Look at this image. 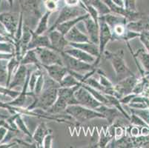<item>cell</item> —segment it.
I'll list each match as a JSON object with an SVG mask.
<instances>
[{
	"instance_id": "cell-1",
	"label": "cell",
	"mask_w": 149,
	"mask_h": 148,
	"mask_svg": "<svg viewBox=\"0 0 149 148\" xmlns=\"http://www.w3.org/2000/svg\"><path fill=\"white\" fill-rule=\"evenodd\" d=\"M57 97L58 88H46L40 94L33 96V102L26 108L29 110H41L47 111L56 101Z\"/></svg>"
},
{
	"instance_id": "cell-2",
	"label": "cell",
	"mask_w": 149,
	"mask_h": 148,
	"mask_svg": "<svg viewBox=\"0 0 149 148\" xmlns=\"http://www.w3.org/2000/svg\"><path fill=\"white\" fill-rule=\"evenodd\" d=\"M103 56H105V58L111 62V64L116 73V79L119 81L128 76L134 74L128 68L126 62L125 61L123 50H119L116 53L105 51Z\"/></svg>"
},
{
	"instance_id": "cell-3",
	"label": "cell",
	"mask_w": 149,
	"mask_h": 148,
	"mask_svg": "<svg viewBox=\"0 0 149 148\" xmlns=\"http://www.w3.org/2000/svg\"><path fill=\"white\" fill-rule=\"evenodd\" d=\"M65 112L69 116L79 122H88L94 119H105L103 115L98 111L85 108L79 104L68 105Z\"/></svg>"
},
{
	"instance_id": "cell-4",
	"label": "cell",
	"mask_w": 149,
	"mask_h": 148,
	"mask_svg": "<svg viewBox=\"0 0 149 148\" xmlns=\"http://www.w3.org/2000/svg\"><path fill=\"white\" fill-rule=\"evenodd\" d=\"M60 54L62 56V62H63V65L70 71L75 72V73H79L82 75H85L88 72L97 68V67H95L92 64L86 63V62L79 60V59L67 54L64 51L60 53Z\"/></svg>"
},
{
	"instance_id": "cell-5",
	"label": "cell",
	"mask_w": 149,
	"mask_h": 148,
	"mask_svg": "<svg viewBox=\"0 0 149 148\" xmlns=\"http://www.w3.org/2000/svg\"><path fill=\"white\" fill-rule=\"evenodd\" d=\"M85 13H87V12L81 5L76 7H70L67 6V5H64V6L61 8V9H59V15H58L56 21L54 22L52 26L49 28L48 32L55 29L56 27L59 25V24H62L65 22L77 18L78 16L85 14Z\"/></svg>"
},
{
	"instance_id": "cell-6",
	"label": "cell",
	"mask_w": 149,
	"mask_h": 148,
	"mask_svg": "<svg viewBox=\"0 0 149 148\" xmlns=\"http://www.w3.org/2000/svg\"><path fill=\"white\" fill-rule=\"evenodd\" d=\"M20 16L21 13L17 12H4L0 13V24L13 40L18 28Z\"/></svg>"
},
{
	"instance_id": "cell-7",
	"label": "cell",
	"mask_w": 149,
	"mask_h": 148,
	"mask_svg": "<svg viewBox=\"0 0 149 148\" xmlns=\"http://www.w3.org/2000/svg\"><path fill=\"white\" fill-rule=\"evenodd\" d=\"M34 50L42 66L55 64L63 65L60 53L48 47H36Z\"/></svg>"
},
{
	"instance_id": "cell-8",
	"label": "cell",
	"mask_w": 149,
	"mask_h": 148,
	"mask_svg": "<svg viewBox=\"0 0 149 148\" xmlns=\"http://www.w3.org/2000/svg\"><path fill=\"white\" fill-rule=\"evenodd\" d=\"M74 96L78 104L90 109L96 110L101 104H103L97 101L95 98L91 94L90 92L87 89H85L82 85L77 88L74 93Z\"/></svg>"
},
{
	"instance_id": "cell-9",
	"label": "cell",
	"mask_w": 149,
	"mask_h": 148,
	"mask_svg": "<svg viewBox=\"0 0 149 148\" xmlns=\"http://www.w3.org/2000/svg\"><path fill=\"white\" fill-rule=\"evenodd\" d=\"M139 79V78H137L135 74H132L120 80L118 83L113 85L116 97L121 99L125 95L132 93L133 89Z\"/></svg>"
},
{
	"instance_id": "cell-10",
	"label": "cell",
	"mask_w": 149,
	"mask_h": 148,
	"mask_svg": "<svg viewBox=\"0 0 149 148\" xmlns=\"http://www.w3.org/2000/svg\"><path fill=\"white\" fill-rule=\"evenodd\" d=\"M126 43L128 44L130 52L132 54L139 71L140 72L141 76H144L146 73H149V53L147 52L145 48H139L134 53L130 47L129 43Z\"/></svg>"
},
{
	"instance_id": "cell-11",
	"label": "cell",
	"mask_w": 149,
	"mask_h": 148,
	"mask_svg": "<svg viewBox=\"0 0 149 148\" xmlns=\"http://www.w3.org/2000/svg\"><path fill=\"white\" fill-rule=\"evenodd\" d=\"M99 21H100V38H99L100 58H99V61L100 62L102 57L103 56L107 44L112 40V32L110 27L103 20L99 18Z\"/></svg>"
},
{
	"instance_id": "cell-12",
	"label": "cell",
	"mask_w": 149,
	"mask_h": 148,
	"mask_svg": "<svg viewBox=\"0 0 149 148\" xmlns=\"http://www.w3.org/2000/svg\"><path fill=\"white\" fill-rule=\"evenodd\" d=\"M48 37L51 42L52 49L59 53H62L68 46L69 42L65 39V35L59 32L56 29L48 31Z\"/></svg>"
},
{
	"instance_id": "cell-13",
	"label": "cell",
	"mask_w": 149,
	"mask_h": 148,
	"mask_svg": "<svg viewBox=\"0 0 149 148\" xmlns=\"http://www.w3.org/2000/svg\"><path fill=\"white\" fill-rule=\"evenodd\" d=\"M42 67H44L47 74L53 80H54L59 84L61 83L62 79L65 76L66 74L68 73V70L67 69V67L62 65L55 64V65L42 66Z\"/></svg>"
},
{
	"instance_id": "cell-14",
	"label": "cell",
	"mask_w": 149,
	"mask_h": 148,
	"mask_svg": "<svg viewBox=\"0 0 149 148\" xmlns=\"http://www.w3.org/2000/svg\"><path fill=\"white\" fill-rule=\"evenodd\" d=\"M85 28L88 33L89 40L93 43L99 45L100 38V23H97L89 15L87 18L83 20Z\"/></svg>"
},
{
	"instance_id": "cell-15",
	"label": "cell",
	"mask_w": 149,
	"mask_h": 148,
	"mask_svg": "<svg viewBox=\"0 0 149 148\" xmlns=\"http://www.w3.org/2000/svg\"><path fill=\"white\" fill-rule=\"evenodd\" d=\"M68 46L70 47L79 48L85 52L91 54L97 58L95 63L93 64L95 67H97V65L100 63L99 58H100V48H99L98 44L93 43L91 42H80V43H69Z\"/></svg>"
},
{
	"instance_id": "cell-16",
	"label": "cell",
	"mask_w": 149,
	"mask_h": 148,
	"mask_svg": "<svg viewBox=\"0 0 149 148\" xmlns=\"http://www.w3.org/2000/svg\"><path fill=\"white\" fill-rule=\"evenodd\" d=\"M28 73V70L27 68V65H19L17 71L15 72L8 88L10 89H14L17 87L22 88L25 81H26Z\"/></svg>"
},
{
	"instance_id": "cell-17",
	"label": "cell",
	"mask_w": 149,
	"mask_h": 148,
	"mask_svg": "<svg viewBox=\"0 0 149 148\" xmlns=\"http://www.w3.org/2000/svg\"><path fill=\"white\" fill-rule=\"evenodd\" d=\"M32 36L28 45V50L35 49L36 47H48L52 49L51 42L48 36L47 35H38L34 31H31Z\"/></svg>"
},
{
	"instance_id": "cell-18",
	"label": "cell",
	"mask_w": 149,
	"mask_h": 148,
	"mask_svg": "<svg viewBox=\"0 0 149 148\" xmlns=\"http://www.w3.org/2000/svg\"><path fill=\"white\" fill-rule=\"evenodd\" d=\"M64 52H65L66 54L71 56L74 57L76 59H79V60L85 62L86 63L92 64V65L95 63L96 59H97L95 56H93L85 52V51L80 50V49L76 48V47H71V48H65Z\"/></svg>"
},
{
	"instance_id": "cell-19",
	"label": "cell",
	"mask_w": 149,
	"mask_h": 148,
	"mask_svg": "<svg viewBox=\"0 0 149 148\" xmlns=\"http://www.w3.org/2000/svg\"><path fill=\"white\" fill-rule=\"evenodd\" d=\"M31 70H28V76H27L26 81H25V84L23 85V87L22 88L21 91L20 93L19 94V96L17 98H15L14 99H13L12 101H8L7 102L8 104L12 106H15V107H19V108H24L25 104L26 103L27 101V96H28V81H29L30 75H31Z\"/></svg>"
},
{
	"instance_id": "cell-20",
	"label": "cell",
	"mask_w": 149,
	"mask_h": 148,
	"mask_svg": "<svg viewBox=\"0 0 149 148\" xmlns=\"http://www.w3.org/2000/svg\"><path fill=\"white\" fill-rule=\"evenodd\" d=\"M126 28L139 33L144 31H149V16H143L139 19L128 22L126 24Z\"/></svg>"
},
{
	"instance_id": "cell-21",
	"label": "cell",
	"mask_w": 149,
	"mask_h": 148,
	"mask_svg": "<svg viewBox=\"0 0 149 148\" xmlns=\"http://www.w3.org/2000/svg\"><path fill=\"white\" fill-rule=\"evenodd\" d=\"M69 43H80L90 42L88 36L83 33L77 26L72 28L65 35Z\"/></svg>"
},
{
	"instance_id": "cell-22",
	"label": "cell",
	"mask_w": 149,
	"mask_h": 148,
	"mask_svg": "<svg viewBox=\"0 0 149 148\" xmlns=\"http://www.w3.org/2000/svg\"><path fill=\"white\" fill-rule=\"evenodd\" d=\"M52 130L48 128L45 123L42 122L35 130L34 133L32 134V139L35 142V144L38 146L42 147V142L45 137L49 133H52Z\"/></svg>"
},
{
	"instance_id": "cell-23",
	"label": "cell",
	"mask_w": 149,
	"mask_h": 148,
	"mask_svg": "<svg viewBox=\"0 0 149 148\" xmlns=\"http://www.w3.org/2000/svg\"><path fill=\"white\" fill-rule=\"evenodd\" d=\"M95 110L102 114L105 119L109 122L110 124H113L115 122V119L118 117L120 114H121V113L116 108L111 107V106L105 105V104H101Z\"/></svg>"
},
{
	"instance_id": "cell-24",
	"label": "cell",
	"mask_w": 149,
	"mask_h": 148,
	"mask_svg": "<svg viewBox=\"0 0 149 148\" xmlns=\"http://www.w3.org/2000/svg\"><path fill=\"white\" fill-rule=\"evenodd\" d=\"M82 86V85H81ZM80 86H76L73 88H63L60 87L58 88V96L64 99L68 105L78 104L77 99H76L74 93L78 88Z\"/></svg>"
},
{
	"instance_id": "cell-25",
	"label": "cell",
	"mask_w": 149,
	"mask_h": 148,
	"mask_svg": "<svg viewBox=\"0 0 149 148\" xmlns=\"http://www.w3.org/2000/svg\"><path fill=\"white\" fill-rule=\"evenodd\" d=\"M89 14L88 13H85V14L81 15V16H78L77 18H74L73 19L65 22L62 23V24H59V25H57V26L56 27L55 29H56L57 31H59V32L62 33L63 35H65L71 28H74V26H76L78 23L83 22V20L85 19V18H87Z\"/></svg>"
},
{
	"instance_id": "cell-26",
	"label": "cell",
	"mask_w": 149,
	"mask_h": 148,
	"mask_svg": "<svg viewBox=\"0 0 149 148\" xmlns=\"http://www.w3.org/2000/svg\"><path fill=\"white\" fill-rule=\"evenodd\" d=\"M100 19H101L102 20H103L108 24V26L110 27L111 29H112L113 27L116 26V24H126L128 22V21L127 20V19L125 17H124L123 16H120V15L115 14V13H109L105 15H103V16H100Z\"/></svg>"
},
{
	"instance_id": "cell-27",
	"label": "cell",
	"mask_w": 149,
	"mask_h": 148,
	"mask_svg": "<svg viewBox=\"0 0 149 148\" xmlns=\"http://www.w3.org/2000/svg\"><path fill=\"white\" fill-rule=\"evenodd\" d=\"M51 13H52L51 12L45 10V13L40 16V19L38 22L36 29L33 31L35 33L38 35H42L48 31V29H49L48 21H49V17Z\"/></svg>"
},
{
	"instance_id": "cell-28",
	"label": "cell",
	"mask_w": 149,
	"mask_h": 148,
	"mask_svg": "<svg viewBox=\"0 0 149 148\" xmlns=\"http://www.w3.org/2000/svg\"><path fill=\"white\" fill-rule=\"evenodd\" d=\"M20 65V61L19 60L16 56H13L12 58H10L9 60H8L7 63V73H8V77H7V81L5 84V86L8 88L11 81L12 78L14 75L15 72L17 71V68Z\"/></svg>"
},
{
	"instance_id": "cell-29",
	"label": "cell",
	"mask_w": 149,
	"mask_h": 148,
	"mask_svg": "<svg viewBox=\"0 0 149 148\" xmlns=\"http://www.w3.org/2000/svg\"><path fill=\"white\" fill-rule=\"evenodd\" d=\"M80 1L82 4L91 5L93 8H95L100 14V16L111 13L109 8L104 2L103 0H80Z\"/></svg>"
},
{
	"instance_id": "cell-30",
	"label": "cell",
	"mask_w": 149,
	"mask_h": 148,
	"mask_svg": "<svg viewBox=\"0 0 149 148\" xmlns=\"http://www.w3.org/2000/svg\"><path fill=\"white\" fill-rule=\"evenodd\" d=\"M20 65H33L36 67H40V66H42L40 60H39L37 56H36L34 49H31V50H28L26 51L25 55L23 56V57L22 58Z\"/></svg>"
},
{
	"instance_id": "cell-31",
	"label": "cell",
	"mask_w": 149,
	"mask_h": 148,
	"mask_svg": "<svg viewBox=\"0 0 149 148\" xmlns=\"http://www.w3.org/2000/svg\"><path fill=\"white\" fill-rule=\"evenodd\" d=\"M106 96L107 99H108V103H109V105L111 107H113V108H116V110H118L121 114L123 115L124 117L126 118V119H128V121L130 120V115L128 113L125 111V110H124L123 107V104L120 102V100L119 98H117L116 96H113V95H108V94H105Z\"/></svg>"
},
{
	"instance_id": "cell-32",
	"label": "cell",
	"mask_w": 149,
	"mask_h": 148,
	"mask_svg": "<svg viewBox=\"0 0 149 148\" xmlns=\"http://www.w3.org/2000/svg\"><path fill=\"white\" fill-rule=\"evenodd\" d=\"M68 106V104H67L65 100L58 96L56 101L54 103V104L46 112L49 114H51V115L60 113L62 111H65Z\"/></svg>"
},
{
	"instance_id": "cell-33",
	"label": "cell",
	"mask_w": 149,
	"mask_h": 148,
	"mask_svg": "<svg viewBox=\"0 0 149 148\" xmlns=\"http://www.w3.org/2000/svg\"><path fill=\"white\" fill-rule=\"evenodd\" d=\"M59 85H60V87H63V88H73L76 86H81L82 83L68 72L65 76L62 79Z\"/></svg>"
},
{
	"instance_id": "cell-34",
	"label": "cell",
	"mask_w": 149,
	"mask_h": 148,
	"mask_svg": "<svg viewBox=\"0 0 149 148\" xmlns=\"http://www.w3.org/2000/svg\"><path fill=\"white\" fill-rule=\"evenodd\" d=\"M22 116V114L16 113V116H15V123L17 124V128H18V130H19L20 132H22L25 135H28V137L32 138V134L31 133L29 129L27 127L25 122H24Z\"/></svg>"
},
{
	"instance_id": "cell-35",
	"label": "cell",
	"mask_w": 149,
	"mask_h": 148,
	"mask_svg": "<svg viewBox=\"0 0 149 148\" xmlns=\"http://www.w3.org/2000/svg\"><path fill=\"white\" fill-rule=\"evenodd\" d=\"M0 54H15V46L13 42L0 41Z\"/></svg>"
},
{
	"instance_id": "cell-36",
	"label": "cell",
	"mask_w": 149,
	"mask_h": 148,
	"mask_svg": "<svg viewBox=\"0 0 149 148\" xmlns=\"http://www.w3.org/2000/svg\"><path fill=\"white\" fill-rule=\"evenodd\" d=\"M96 73H97V75L99 76L98 80H99V81H100V83L101 84V85H102L104 88H107V89H108V88H113V83H112L111 81H110L109 79L107 77V76L105 75V73L102 71L101 70L97 68Z\"/></svg>"
},
{
	"instance_id": "cell-37",
	"label": "cell",
	"mask_w": 149,
	"mask_h": 148,
	"mask_svg": "<svg viewBox=\"0 0 149 148\" xmlns=\"http://www.w3.org/2000/svg\"><path fill=\"white\" fill-rule=\"evenodd\" d=\"M44 85H45V74L43 73V70L40 75L39 76L37 79V81H36V85H35L34 90H33V92L32 93V97L33 96H36V95H39L42 92L43 89H44Z\"/></svg>"
},
{
	"instance_id": "cell-38",
	"label": "cell",
	"mask_w": 149,
	"mask_h": 148,
	"mask_svg": "<svg viewBox=\"0 0 149 148\" xmlns=\"http://www.w3.org/2000/svg\"><path fill=\"white\" fill-rule=\"evenodd\" d=\"M131 110V113H134L141 119H143L146 123H147L149 125V109H134V108H130Z\"/></svg>"
},
{
	"instance_id": "cell-39",
	"label": "cell",
	"mask_w": 149,
	"mask_h": 148,
	"mask_svg": "<svg viewBox=\"0 0 149 148\" xmlns=\"http://www.w3.org/2000/svg\"><path fill=\"white\" fill-rule=\"evenodd\" d=\"M20 93L19 91H17L14 90L13 89H10L9 88L0 85V94L6 96L12 99H14L15 98H17Z\"/></svg>"
},
{
	"instance_id": "cell-40",
	"label": "cell",
	"mask_w": 149,
	"mask_h": 148,
	"mask_svg": "<svg viewBox=\"0 0 149 148\" xmlns=\"http://www.w3.org/2000/svg\"><path fill=\"white\" fill-rule=\"evenodd\" d=\"M7 63H8V60L0 59V85L6 84L7 77H8Z\"/></svg>"
},
{
	"instance_id": "cell-41",
	"label": "cell",
	"mask_w": 149,
	"mask_h": 148,
	"mask_svg": "<svg viewBox=\"0 0 149 148\" xmlns=\"http://www.w3.org/2000/svg\"><path fill=\"white\" fill-rule=\"evenodd\" d=\"M113 138H114V136L112 134L109 135V134H105V133H101V135H100V138L99 139L98 147H107V145H108L111 141L113 140Z\"/></svg>"
},
{
	"instance_id": "cell-42",
	"label": "cell",
	"mask_w": 149,
	"mask_h": 148,
	"mask_svg": "<svg viewBox=\"0 0 149 148\" xmlns=\"http://www.w3.org/2000/svg\"><path fill=\"white\" fill-rule=\"evenodd\" d=\"M130 116L131 117H130L129 122H131V124L132 125L138 126V127H149L147 123H146L140 117H139L135 114L131 113Z\"/></svg>"
},
{
	"instance_id": "cell-43",
	"label": "cell",
	"mask_w": 149,
	"mask_h": 148,
	"mask_svg": "<svg viewBox=\"0 0 149 148\" xmlns=\"http://www.w3.org/2000/svg\"><path fill=\"white\" fill-rule=\"evenodd\" d=\"M43 5H44V8H45V10H48L51 13L57 10L59 8L58 2L54 0H44Z\"/></svg>"
},
{
	"instance_id": "cell-44",
	"label": "cell",
	"mask_w": 149,
	"mask_h": 148,
	"mask_svg": "<svg viewBox=\"0 0 149 148\" xmlns=\"http://www.w3.org/2000/svg\"><path fill=\"white\" fill-rule=\"evenodd\" d=\"M139 38L141 43L144 46L145 49L147 51V52L149 53V31H144L141 33Z\"/></svg>"
},
{
	"instance_id": "cell-45",
	"label": "cell",
	"mask_w": 149,
	"mask_h": 148,
	"mask_svg": "<svg viewBox=\"0 0 149 148\" xmlns=\"http://www.w3.org/2000/svg\"><path fill=\"white\" fill-rule=\"evenodd\" d=\"M139 36H140V33H139L130 31V30L127 29L126 33H125V34L124 37L123 39V41H124L125 42H128L130 40H132V39H135V38H139Z\"/></svg>"
},
{
	"instance_id": "cell-46",
	"label": "cell",
	"mask_w": 149,
	"mask_h": 148,
	"mask_svg": "<svg viewBox=\"0 0 149 148\" xmlns=\"http://www.w3.org/2000/svg\"><path fill=\"white\" fill-rule=\"evenodd\" d=\"M53 139H54V136H53L52 133H49L45 137L44 140L42 142V147L45 148H51L52 147Z\"/></svg>"
},
{
	"instance_id": "cell-47",
	"label": "cell",
	"mask_w": 149,
	"mask_h": 148,
	"mask_svg": "<svg viewBox=\"0 0 149 148\" xmlns=\"http://www.w3.org/2000/svg\"><path fill=\"white\" fill-rule=\"evenodd\" d=\"M128 108H134V109H146V108H148L147 102H131L130 104H128Z\"/></svg>"
},
{
	"instance_id": "cell-48",
	"label": "cell",
	"mask_w": 149,
	"mask_h": 148,
	"mask_svg": "<svg viewBox=\"0 0 149 148\" xmlns=\"http://www.w3.org/2000/svg\"><path fill=\"white\" fill-rule=\"evenodd\" d=\"M136 96V94H134V93H130V94H128V95H125V96H124L123 97H122L121 99H120V102H121L123 104L128 105V104L131 103V101H132L133 99H134Z\"/></svg>"
},
{
	"instance_id": "cell-49",
	"label": "cell",
	"mask_w": 149,
	"mask_h": 148,
	"mask_svg": "<svg viewBox=\"0 0 149 148\" xmlns=\"http://www.w3.org/2000/svg\"><path fill=\"white\" fill-rule=\"evenodd\" d=\"M125 8L132 11H136V0H125Z\"/></svg>"
},
{
	"instance_id": "cell-50",
	"label": "cell",
	"mask_w": 149,
	"mask_h": 148,
	"mask_svg": "<svg viewBox=\"0 0 149 148\" xmlns=\"http://www.w3.org/2000/svg\"><path fill=\"white\" fill-rule=\"evenodd\" d=\"M65 5L70 7H76L80 5V0H63Z\"/></svg>"
},
{
	"instance_id": "cell-51",
	"label": "cell",
	"mask_w": 149,
	"mask_h": 148,
	"mask_svg": "<svg viewBox=\"0 0 149 148\" xmlns=\"http://www.w3.org/2000/svg\"><path fill=\"white\" fill-rule=\"evenodd\" d=\"M8 132V129L5 127H0V145L4 141Z\"/></svg>"
},
{
	"instance_id": "cell-52",
	"label": "cell",
	"mask_w": 149,
	"mask_h": 148,
	"mask_svg": "<svg viewBox=\"0 0 149 148\" xmlns=\"http://www.w3.org/2000/svg\"><path fill=\"white\" fill-rule=\"evenodd\" d=\"M115 5L120 7V8H125V0H111Z\"/></svg>"
},
{
	"instance_id": "cell-53",
	"label": "cell",
	"mask_w": 149,
	"mask_h": 148,
	"mask_svg": "<svg viewBox=\"0 0 149 148\" xmlns=\"http://www.w3.org/2000/svg\"><path fill=\"white\" fill-rule=\"evenodd\" d=\"M0 41H5V42H13V40L9 36H5V35L0 34Z\"/></svg>"
},
{
	"instance_id": "cell-54",
	"label": "cell",
	"mask_w": 149,
	"mask_h": 148,
	"mask_svg": "<svg viewBox=\"0 0 149 148\" xmlns=\"http://www.w3.org/2000/svg\"><path fill=\"white\" fill-rule=\"evenodd\" d=\"M7 2H8V3L9 4V5H10V8H12L13 5V2H14V0H6Z\"/></svg>"
},
{
	"instance_id": "cell-55",
	"label": "cell",
	"mask_w": 149,
	"mask_h": 148,
	"mask_svg": "<svg viewBox=\"0 0 149 148\" xmlns=\"http://www.w3.org/2000/svg\"><path fill=\"white\" fill-rule=\"evenodd\" d=\"M8 117V116H5V115H3V114L0 113V119H7Z\"/></svg>"
},
{
	"instance_id": "cell-56",
	"label": "cell",
	"mask_w": 149,
	"mask_h": 148,
	"mask_svg": "<svg viewBox=\"0 0 149 148\" xmlns=\"http://www.w3.org/2000/svg\"><path fill=\"white\" fill-rule=\"evenodd\" d=\"M54 1H56V2H59V1H61V0H54Z\"/></svg>"
},
{
	"instance_id": "cell-57",
	"label": "cell",
	"mask_w": 149,
	"mask_h": 148,
	"mask_svg": "<svg viewBox=\"0 0 149 148\" xmlns=\"http://www.w3.org/2000/svg\"><path fill=\"white\" fill-rule=\"evenodd\" d=\"M2 0H0V5H1V3H2Z\"/></svg>"
}]
</instances>
